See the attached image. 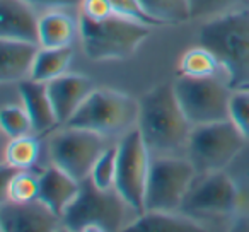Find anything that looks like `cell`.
Segmentation results:
<instances>
[{
    "mask_svg": "<svg viewBox=\"0 0 249 232\" xmlns=\"http://www.w3.org/2000/svg\"><path fill=\"white\" fill-rule=\"evenodd\" d=\"M139 122L150 152H174L186 147L193 123L181 107L173 84H160L147 90L139 101Z\"/></svg>",
    "mask_w": 249,
    "mask_h": 232,
    "instance_id": "obj_1",
    "label": "cell"
},
{
    "mask_svg": "<svg viewBox=\"0 0 249 232\" xmlns=\"http://www.w3.org/2000/svg\"><path fill=\"white\" fill-rule=\"evenodd\" d=\"M200 45L217 55L232 89L249 86V9L208 19L200 29Z\"/></svg>",
    "mask_w": 249,
    "mask_h": 232,
    "instance_id": "obj_2",
    "label": "cell"
},
{
    "mask_svg": "<svg viewBox=\"0 0 249 232\" xmlns=\"http://www.w3.org/2000/svg\"><path fill=\"white\" fill-rule=\"evenodd\" d=\"M152 26L123 16H111L104 21H90L80 14L79 35L84 53L94 62L126 60L137 53Z\"/></svg>",
    "mask_w": 249,
    "mask_h": 232,
    "instance_id": "obj_3",
    "label": "cell"
},
{
    "mask_svg": "<svg viewBox=\"0 0 249 232\" xmlns=\"http://www.w3.org/2000/svg\"><path fill=\"white\" fill-rule=\"evenodd\" d=\"M139 101L116 89H92L65 126L86 128L103 137L130 132L139 122Z\"/></svg>",
    "mask_w": 249,
    "mask_h": 232,
    "instance_id": "obj_4",
    "label": "cell"
},
{
    "mask_svg": "<svg viewBox=\"0 0 249 232\" xmlns=\"http://www.w3.org/2000/svg\"><path fill=\"white\" fill-rule=\"evenodd\" d=\"M126 208H132L121 198L116 188L99 190L90 179L80 183V191L62 217L69 231L111 232L124 227Z\"/></svg>",
    "mask_w": 249,
    "mask_h": 232,
    "instance_id": "obj_5",
    "label": "cell"
},
{
    "mask_svg": "<svg viewBox=\"0 0 249 232\" xmlns=\"http://www.w3.org/2000/svg\"><path fill=\"white\" fill-rule=\"evenodd\" d=\"M248 140L229 120L193 126L186 143L188 157L201 173L222 171L235 159Z\"/></svg>",
    "mask_w": 249,
    "mask_h": 232,
    "instance_id": "obj_6",
    "label": "cell"
},
{
    "mask_svg": "<svg viewBox=\"0 0 249 232\" xmlns=\"http://www.w3.org/2000/svg\"><path fill=\"white\" fill-rule=\"evenodd\" d=\"M188 120L196 125L229 120L232 87L213 77L179 75L173 84Z\"/></svg>",
    "mask_w": 249,
    "mask_h": 232,
    "instance_id": "obj_7",
    "label": "cell"
},
{
    "mask_svg": "<svg viewBox=\"0 0 249 232\" xmlns=\"http://www.w3.org/2000/svg\"><path fill=\"white\" fill-rule=\"evenodd\" d=\"M118 167L114 188L137 215L145 212V195L150 174V149L139 128L124 133L118 143Z\"/></svg>",
    "mask_w": 249,
    "mask_h": 232,
    "instance_id": "obj_8",
    "label": "cell"
},
{
    "mask_svg": "<svg viewBox=\"0 0 249 232\" xmlns=\"http://www.w3.org/2000/svg\"><path fill=\"white\" fill-rule=\"evenodd\" d=\"M198 169L184 157H159L150 164L145 212H179Z\"/></svg>",
    "mask_w": 249,
    "mask_h": 232,
    "instance_id": "obj_9",
    "label": "cell"
},
{
    "mask_svg": "<svg viewBox=\"0 0 249 232\" xmlns=\"http://www.w3.org/2000/svg\"><path fill=\"white\" fill-rule=\"evenodd\" d=\"M104 150V137L101 133L75 126H65L50 142L52 162L79 183L89 179L94 164Z\"/></svg>",
    "mask_w": 249,
    "mask_h": 232,
    "instance_id": "obj_10",
    "label": "cell"
},
{
    "mask_svg": "<svg viewBox=\"0 0 249 232\" xmlns=\"http://www.w3.org/2000/svg\"><path fill=\"white\" fill-rule=\"evenodd\" d=\"M237 201L239 193L234 181L222 171H213L207 173L200 183L191 186L179 212L188 217H224L237 208Z\"/></svg>",
    "mask_w": 249,
    "mask_h": 232,
    "instance_id": "obj_11",
    "label": "cell"
},
{
    "mask_svg": "<svg viewBox=\"0 0 249 232\" xmlns=\"http://www.w3.org/2000/svg\"><path fill=\"white\" fill-rule=\"evenodd\" d=\"M60 224L62 218L38 198L26 203L5 200L0 207V231L4 232H46Z\"/></svg>",
    "mask_w": 249,
    "mask_h": 232,
    "instance_id": "obj_12",
    "label": "cell"
},
{
    "mask_svg": "<svg viewBox=\"0 0 249 232\" xmlns=\"http://www.w3.org/2000/svg\"><path fill=\"white\" fill-rule=\"evenodd\" d=\"M48 92L55 107L58 125H65L73 116L86 97L92 92V82L89 77L77 73H63L56 79L46 82Z\"/></svg>",
    "mask_w": 249,
    "mask_h": 232,
    "instance_id": "obj_13",
    "label": "cell"
},
{
    "mask_svg": "<svg viewBox=\"0 0 249 232\" xmlns=\"http://www.w3.org/2000/svg\"><path fill=\"white\" fill-rule=\"evenodd\" d=\"M38 28L39 19L29 2L0 0V39L38 43Z\"/></svg>",
    "mask_w": 249,
    "mask_h": 232,
    "instance_id": "obj_14",
    "label": "cell"
},
{
    "mask_svg": "<svg viewBox=\"0 0 249 232\" xmlns=\"http://www.w3.org/2000/svg\"><path fill=\"white\" fill-rule=\"evenodd\" d=\"M80 191V183L73 179L70 174L62 171L53 164L52 167L43 171L39 176V191L38 200H41L53 214H56L60 218L67 212L75 196Z\"/></svg>",
    "mask_w": 249,
    "mask_h": 232,
    "instance_id": "obj_15",
    "label": "cell"
},
{
    "mask_svg": "<svg viewBox=\"0 0 249 232\" xmlns=\"http://www.w3.org/2000/svg\"><path fill=\"white\" fill-rule=\"evenodd\" d=\"M38 50V43L0 39V80L7 84L29 79Z\"/></svg>",
    "mask_w": 249,
    "mask_h": 232,
    "instance_id": "obj_16",
    "label": "cell"
},
{
    "mask_svg": "<svg viewBox=\"0 0 249 232\" xmlns=\"http://www.w3.org/2000/svg\"><path fill=\"white\" fill-rule=\"evenodd\" d=\"M19 84V94H21L22 106L31 116L33 128L36 133L50 132L58 125L55 107H53L52 97L48 92L46 82H39L35 79H24Z\"/></svg>",
    "mask_w": 249,
    "mask_h": 232,
    "instance_id": "obj_17",
    "label": "cell"
},
{
    "mask_svg": "<svg viewBox=\"0 0 249 232\" xmlns=\"http://www.w3.org/2000/svg\"><path fill=\"white\" fill-rule=\"evenodd\" d=\"M124 229L133 232H190L200 231V224L183 212L178 215L176 212L147 210Z\"/></svg>",
    "mask_w": 249,
    "mask_h": 232,
    "instance_id": "obj_18",
    "label": "cell"
},
{
    "mask_svg": "<svg viewBox=\"0 0 249 232\" xmlns=\"http://www.w3.org/2000/svg\"><path fill=\"white\" fill-rule=\"evenodd\" d=\"M73 38H75V22L69 14L55 11L39 19L38 43L41 48L70 46Z\"/></svg>",
    "mask_w": 249,
    "mask_h": 232,
    "instance_id": "obj_19",
    "label": "cell"
},
{
    "mask_svg": "<svg viewBox=\"0 0 249 232\" xmlns=\"http://www.w3.org/2000/svg\"><path fill=\"white\" fill-rule=\"evenodd\" d=\"M73 50L72 46L63 48H41L38 50L33 72L29 79L39 80V82H50L56 77L67 73L72 62Z\"/></svg>",
    "mask_w": 249,
    "mask_h": 232,
    "instance_id": "obj_20",
    "label": "cell"
},
{
    "mask_svg": "<svg viewBox=\"0 0 249 232\" xmlns=\"http://www.w3.org/2000/svg\"><path fill=\"white\" fill-rule=\"evenodd\" d=\"M217 55L207 46L200 45L190 48L179 62V75L186 77H213L220 69Z\"/></svg>",
    "mask_w": 249,
    "mask_h": 232,
    "instance_id": "obj_21",
    "label": "cell"
},
{
    "mask_svg": "<svg viewBox=\"0 0 249 232\" xmlns=\"http://www.w3.org/2000/svg\"><path fill=\"white\" fill-rule=\"evenodd\" d=\"M152 19L162 24H181L191 19L190 0H140Z\"/></svg>",
    "mask_w": 249,
    "mask_h": 232,
    "instance_id": "obj_22",
    "label": "cell"
},
{
    "mask_svg": "<svg viewBox=\"0 0 249 232\" xmlns=\"http://www.w3.org/2000/svg\"><path fill=\"white\" fill-rule=\"evenodd\" d=\"M39 156V143L31 135L18 137L11 139L9 145L5 147V166L11 167L12 171L29 169L36 162Z\"/></svg>",
    "mask_w": 249,
    "mask_h": 232,
    "instance_id": "obj_23",
    "label": "cell"
},
{
    "mask_svg": "<svg viewBox=\"0 0 249 232\" xmlns=\"http://www.w3.org/2000/svg\"><path fill=\"white\" fill-rule=\"evenodd\" d=\"M39 178L28 173V169L16 171L11 179L5 183V200L16 203H26L38 198Z\"/></svg>",
    "mask_w": 249,
    "mask_h": 232,
    "instance_id": "obj_24",
    "label": "cell"
},
{
    "mask_svg": "<svg viewBox=\"0 0 249 232\" xmlns=\"http://www.w3.org/2000/svg\"><path fill=\"white\" fill-rule=\"evenodd\" d=\"M0 125L5 135L11 139H18V137H26L31 132L33 122L29 113L26 111L24 106H4L0 111Z\"/></svg>",
    "mask_w": 249,
    "mask_h": 232,
    "instance_id": "obj_25",
    "label": "cell"
},
{
    "mask_svg": "<svg viewBox=\"0 0 249 232\" xmlns=\"http://www.w3.org/2000/svg\"><path fill=\"white\" fill-rule=\"evenodd\" d=\"M116 167H118V147L106 149L90 171L89 179L99 190H111L116 183Z\"/></svg>",
    "mask_w": 249,
    "mask_h": 232,
    "instance_id": "obj_26",
    "label": "cell"
},
{
    "mask_svg": "<svg viewBox=\"0 0 249 232\" xmlns=\"http://www.w3.org/2000/svg\"><path fill=\"white\" fill-rule=\"evenodd\" d=\"M246 2L248 0H190L191 19L217 18V16L242 9Z\"/></svg>",
    "mask_w": 249,
    "mask_h": 232,
    "instance_id": "obj_27",
    "label": "cell"
},
{
    "mask_svg": "<svg viewBox=\"0 0 249 232\" xmlns=\"http://www.w3.org/2000/svg\"><path fill=\"white\" fill-rule=\"evenodd\" d=\"M229 118L249 142V89H237L232 92Z\"/></svg>",
    "mask_w": 249,
    "mask_h": 232,
    "instance_id": "obj_28",
    "label": "cell"
},
{
    "mask_svg": "<svg viewBox=\"0 0 249 232\" xmlns=\"http://www.w3.org/2000/svg\"><path fill=\"white\" fill-rule=\"evenodd\" d=\"M114 14L123 16V18L133 19V21L143 22L147 26H160L156 19H152L142 7L140 0H109Z\"/></svg>",
    "mask_w": 249,
    "mask_h": 232,
    "instance_id": "obj_29",
    "label": "cell"
},
{
    "mask_svg": "<svg viewBox=\"0 0 249 232\" xmlns=\"http://www.w3.org/2000/svg\"><path fill=\"white\" fill-rule=\"evenodd\" d=\"M80 14L90 21H104V19L114 16V11L109 0H82Z\"/></svg>",
    "mask_w": 249,
    "mask_h": 232,
    "instance_id": "obj_30",
    "label": "cell"
},
{
    "mask_svg": "<svg viewBox=\"0 0 249 232\" xmlns=\"http://www.w3.org/2000/svg\"><path fill=\"white\" fill-rule=\"evenodd\" d=\"M31 5L48 9H69V7H80L82 0H26Z\"/></svg>",
    "mask_w": 249,
    "mask_h": 232,
    "instance_id": "obj_31",
    "label": "cell"
},
{
    "mask_svg": "<svg viewBox=\"0 0 249 232\" xmlns=\"http://www.w3.org/2000/svg\"><path fill=\"white\" fill-rule=\"evenodd\" d=\"M242 89H249V86L248 87H242Z\"/></svg>",
    "mask_w": 249,
    "mask_h": 232,
    "instance_id": "obj_32",
    "label": "cell"
}]
</instances>
